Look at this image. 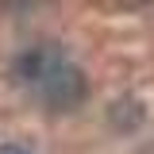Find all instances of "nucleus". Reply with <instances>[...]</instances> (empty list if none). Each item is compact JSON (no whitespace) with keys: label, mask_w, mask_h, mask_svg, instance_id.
Instances as JSON below:
<instances>
[{"label":"nucleus","mask_w":154,"mask_h":154,"mask_svg":"<svg viewBox=\"0 0 154 154\" xmlns=\"http://www.w3.org/2000/svg\"><path fill=\"white\" fill-rule=\"evenodd\" d=\"M31 93L42 100L46 112H73L77 104L89 96V81H85V73L77 69L69 58L62 54L54 66H50V69L31 85Z\"/></svg>","instance_id":"f257e3e1"},{"label":"nucleus","mask_w":154,"mask_h":154,"mask_svg":"<svg viewBox=\"0 0 154 154\" xmlns=\"http://www.w3.org/2000/svg\"><path fill=\"white\" fill-rule=\"evenodd\" d=\"M62 54H66V50H62V46H54V42L27 46V50H23L16 62H12V77H16L19 85H27V89H31V85H35V81L46 73V69H50V66H54Z\"/></svg>","instance_id":"f03ea898"},{"label":"nucleus","mask_w":154,"mask_h":154,"mask_svg":"<svg viewBox=\"0 0 154 154\" xmlns=\"http://www.w3.org/2000/svg\"><path fill=\"white\" fill-rule=\"evenodd\" d=\"M0 154H31L27 146H16V143H0Z\"/></svg>","instance_id":"7ed1b4c3"}]
</instances>
